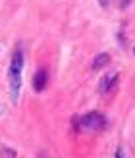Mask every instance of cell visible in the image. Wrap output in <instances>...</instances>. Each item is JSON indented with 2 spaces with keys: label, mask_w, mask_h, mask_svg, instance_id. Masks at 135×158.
Instances as JSON below:
<instances>
[{
  "label": "cell",
  "mask_w": 135,
  "mask_h": 158,
  "mask_svg": "<svg viewBox=\"0 0 135 158\" xmlns=\"http://www.w3.org/2000/svg\"><path fill=\"white\" fill-rule=\"evenodd\" d=\"M21 69H23V52L18 46V48L14 50L12 60H10V68H8V83H10V98H12V102H18V98H19Z\"/></svg>",
  "instance_id": "6da1fadb"
},
{
  "label": "cell",
  "mask_w": 135,
  "mask_h": 158,
  "mask_svg": "<svg viewBox=\"0 0 135 158\" xmlns=\"http://www.w3.org/2000/svg\"><path fill=\"white\" fill-rule=\"evenodd\" d=\"M77 125H79V129H83V131H100V129L106 127V118L99 112H89L83 118H79Z\"/></svg>",
  "instance_id": "7a4b0ae2"
},
{
  "label": "cell",
  "mask_w": 135,
  "mask_h": 158,
  "mask_svg": "<svg viewBox=\"0 0 135 158\" xmlns=\"http://www.w3.org/2000/svg\"><path fill=\"white\" fill-rule=\"evenodd\" d=\"M46 83H49V73H46V69H39V72L33 75V89L37 93L44 91Z\"/></svg>",
  "instance_id": "3957f363"
},
{
  "label": "cell",
  "mask_w": 135,
  "mask_h": 158,
  "mask_svg": "<svg viewBox=\"0 0 135 158\" xmlns=\"http://www.w3.org/2000/svg\"><path fill=\"white\" fill-rule=\"evenodd\" d=\"M118 83V75L116 73H108L102 77V81H100V91L102 93H110L114 89V85Z\"/></svg>",
  "instance_id": "277c9868"
},
{
  "label": "cell",
  "mask_w": 135,
  "mask_h": 158,
  "mask_svg": "<svg viewBox=\"0 0 135 158\" xmlns=\"http://www.w3.org/2000/svg\"><path fill=\"white\" fill-rule=\"evenodd\" d=\"M108 60H110L108 54H99V56L95 58V62H93V69H95V72H99L100 68H104L108 64Z\"/></svg>",
  "instance_id": "5b68a950"
},
{
  "label": "cell",
  "mask_w": 135,
  "mask_h": 158,
  "mask_svg": "<svg viewBox=\"0 0 135 158\" xmlns=\"http://www.w3.org/2000/svg\"><path fill=\"white\" fill-rule=\"evenodd\" d=\"M2 151H4L6 158H15V151H12V148H10V151H8V148H2Z\"/></svg>",
  "instance_id": "8992f818"
},
{
  "label": "cell",
  "mask_w": 135,
  "mask_h": 158,
  "mask_svg": "<svg viewBox=\"0 0 135 158\" xmlns=\"http://www.w3.org/2000/svg\"><path fill=\"white\" fill-rule=\"evenodd\" d=\"M99 4H100L102 8H106V6L110 4V0H99Z\"/></svg>",
  "instance_id": "52a82bcc"
},
{
  "label": "cell",
  "mask_w": 135,
  "mask_h": 158,
  "mask_svg": "<svg viewBox=\"0 0 135 158\" xmlns=\"http://www.w3.org/2000/svg\"><path fill=\"white\" fill-rule=\"evenodd\" d=\"M114 158H124V152L120 151V148H118V151H116V154H114Z\"/></svg>",
  "instance_id": "ba28073f"
},
{
  "label": "cell",
  "mask_w": 135,
  "mask_h": 158,
  "mask_svg": "<svg viewBox=\"0 0 135 158\" xmlns=\"http://www.w3.org/2000/svg\"><path fill=\"white\" fill-rule=\"evenodd\" d=\"M133 52H135V48H133Z\"/></svg>",
  "instance_id": "9c48e42d"
}]
</instances>
